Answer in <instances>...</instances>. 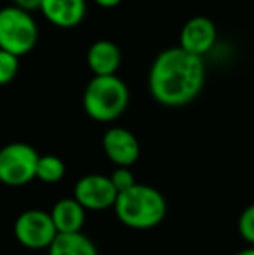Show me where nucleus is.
<instances>
[{
	"mask_svg": "<svg viewBox=\"0 0 254 255\" xmlns=\"http://www.w3.org/2000/svg\"><path fill=\"white\" fill-rule=\"evenodd\" d=\"M40 154L26 142H9L0 148V182L9 188H23L37 179Z\"/></svg>",
	"mask_w": 254,
	"mask_h": 255,
	"instance_id": "39448f33",
	"label": "nucleus"
},
{
	"mask_svg": "<svg viewBox=\"0 0 254 255\" xmlns=\"http://www.w3.org/2000/svg\"><path fill=\"white\" fill-rule=\"evenodd\" d=\"M14 236L17 243L30 250L49 249L58 236L52 217L40 208H30L17 215L14 222Z\"/></svg>",
	"mask_w": 254,
	"mask_h": 255,
	"instance_id": "423d86ee",
	"label": "nucleus"
},
{
	"mask_svg": "<svg viewBox=\"0 0 254 255\" xmlns=\"http://www.w3.org/2000/svg\"><path fill=\"white\" fill-rule=\"evenodd\" d=\"M49 214L58 229V235H71V233H82L87 210L71 196V198L58 200L52 205Z\"/></svg>",
	"mask_w": 254,
	"mask_h": 255,
	"instance_id": "f8f14e48",
	"label": "nucleus"
},
{
	"mask_svg": "<svg viewBox=\"0 0 254 255\" xmlns=\"http://www.w3.org/2000/svg\"><path fill=\"white\" fill-rule=\"evenodd\" d=\"M113 210L124 226L145 231L157 228L166 219L167 202L157 188L138 182L131 189L120 193Z\"/></svg>",
	"mask_w": 254,
	"mask_h": 255,
	"instance_id": "f03ea898",
	"label": "nucleus"
},
{
	"mask_svg": "<svg viewBox=\"0 0 254 255\" xmlns=\"http://www.w3.org/2000/svg\"><path fill=\"white\" fill-rule=\"evenodd\" d=\"M40 12L52 26L71 30L84 23L87 0H42Z\"/></svg>",
	"mask_w": 254,
	"mask_h": 255,
	"instance_id": "9d476101",
	"label": "nucleus"
},
{
	"mask_svg": "<svg viewBox=\"0 0 254 255\" xmlns=\"http://www.w3.org/2000/svg\"><path fill=\"white\" fill-rule=\"evenodd\" d=\"M19 71V57L0 49V87L9 85Z\"/></svg>",
	"mask_w": 254,
	"mask_h": 255,
	"instance_id": "2eb2a0df",
	"label": "nucleus"
},
{
	"mask_svg": "<svg viewBox=\"0 0 254 255\" xmlns=\"http://www.w3.org/2000/svg\"><path fill=\"white\" fill-rule=\"evenodd\" d=\"M40 37L33 14L14 5L0 9V49L16 57H23L35 49Z\"/></svg>",
	"mask_w": 254,
	"mask_h": 255,
	"instance_id": "20e7f679",
	"label": "nucleus"
},
{
	"mask_svg": "<svg viewBox=\"0 0 254 255\" xmlns=\"http://www.w3.org/2000/svg\"><path fill=\"white\" fill-rule=\"evenodd\" d=\"M216 38V24L206 16H195L190 17L181 28L178 47L204 59V56L214 47Z\"/></svg>",
	"mask_w": 254,
	"mask_h": 255,
	"instance_id": "1a4fd4ad",
	"label": "nucleus"
},
{
	"mask_svg": "<svg viewBox=\"0 0 254 255\" xmlns=\"http://www.w3.org/2000/svg\"><path fill=\"white\" fill-rule=\"evenodd\" d=\"M85 61L92 77H112L117 75L122 64V51L115 42L99 38L89 45Z\"/></svg>",
	"mask_w": 254,
	"mask_h": 255,
	"instance_id": "9b49d317",
	"label": "nucleus"
},
{
	"mask_svg": "<svg viewBox=\"0 0 254 255\" xmlns=\"http://www.w3.org/2000/svg\"><path fill=\"white\" fill-rule=\"evenodd\" d=\"M10 5L17 7L21 10H26V12L33 14L37 10H40L42 0H10Z\"/></svg>",
	"mask_w": 254,
	"mask_h": 255,
	"instance_id": "a211bd4d",
	"label": "nucleus"
},
{
	"mask_svg": "<svg viewBox=\"0 0 254 255\" xmlns=\"http://www.w3.org/2000/svg\"><path fill=\"white\" fill-rule=\"evenodd\" d=\"M110 179H112L113 186H115L117 193H124L127 191V189H131L132 186L138 184V181H136L134 174H132L131 168H126V167H117L115 170L110 174Z\"/></svg>",
	"mask_w": 254,
	"mask_h": 255,
	"instance_id": "f3484780",
	"label": "nucleus"
},
{
	"mask_svg": "<svg viewBox=\"0 0 254 255\" xmlns=\"http://www.w3.org/2000/svg\"><path fill=\"white\" fill-rule=\"evenodd\" d=\"M129 99V87L119 75L92 77L82 94V106L91 120L110 124L126 113Z\"/></svg>",
	"mask_w": 254,
	"mask_h": 255,
	"instance_id": "7ed1b4c3",
	"label": "nucleus"
},
{
	"mask_svg": "<svg viewBox=\"0 0 254 255\" xmlns=\"http://www.w3.org/2000/svg\"><path fill=\"white\" fill-rule=\"evenodd\" d=\"M234 255H254V247H246V249L239 250V252H235Z\"/></svg>",
	"mask_w": 254,
	"mask_h": 255,
	"instance_id": "aec40b11",
	"label": "nucleus"
},
{
	"mask_svg": "<svg viewBox=\"0 0 254 255\" xmlns=\"http://www.w3.org/2000/svg\"><path fill=\"white\" fill-rule=\"evenodd\" d=\"M204 84V59L183 51L178 45L160 51L150 64L148 92L162 106H187L199 98Z\"/></svg>",
	"mask_w": 254,
	"mask_h": 255,
	"instance_id": "f257e3e1",
	"label": "nucleus"
},
{
	"mask_svg": "<svg viewBox=\"0 0 254 255\" xmlns=\"http://www.w3.org/2000/svg\"><path fill=\"white\" fill-rule=\"evenodd\" d=\"M237 229L241 238L248 243V247H254V203H251L241 212Z\"/></svg>",
	"mask_w": 254,
	"mask_h": 255,
	"instance_id": "dca6fc26",
	"label": "nucleus"
},
{
	"mask_svg": "<svg viewBox=\"0 0 254 255\" xmlns=\"http://www.w3.org/2000/svg\"><path fill=\"white\" fill-rule=\"evenodd\" d=\"M47 252V255H99L92 240L84 233L58 235Z\"/></svg>",
	"mask_w": 254,
	"mask_h": 255,
	"instance_id": "ddd939ff",
	"label": "nucleus"
},
{
	"mask_svg": "<svg viewBox=\"0 0 254 255\" xmlns=\"http://www.w3.org/2000/svg\"><path fill=\"white\" fill-rule=\"evenodd\" d=\"M94 3H98L103 9H112V7H117L119 3H122V0H92Z\"/></svg>",
	"mask_w": 254,
	"mask_h": 255,
	"instance_id": "6ab92c4d",
	"label": "nucleus"
},
{
	"mask_svg": "<svg viewBox=\"0 0 254 255\" xmlns=\"http://www.w3.org/2000/svg\"><path fill=\"white\" fill-rule=\"evenodd\" d=\"M101 144L106 158L117 167L131 168L141 154L138 137L124 127H110L103 134Z\"/></svg>",
	"mask_w": 254,
	"mask_h": 255,
	"instance_id": "6e6552de",
	"label": "nucleus"
},
{
	"mask_svg": "<svg viewBox=\"0 0 254 255\" xmlns=\"http://www.w3.org/2000/svg\"><path fill=\"white\" fill-rule=\"evenodd\" d=\"M73 198L77 200L85 210L101 212L106 208H113L119 198L115 186L110 175L87 174L75 182Z\"/></svg>",
	"mask_w": 254,
	"mask_h": 255,
	"instance_id": "0eeeda50",
	"label": "nucleus"
},
{
	"mask_svg": "<svg viewBox=\"0 0 254 255\" xmlns=\"http://www.w3.org/2000/svg\"><path fill=\"white\" fill-rule=\"evenodd\" d=\"M64 161L56 154H40L37 165V179L45 184H54L64 177Z\"/></svg>",
	"mask_w": 254,
	"mask_h": 255,
	"instance_id": "4468645a",
	"label": "nucleus"
}]
</instances>
